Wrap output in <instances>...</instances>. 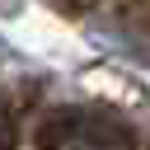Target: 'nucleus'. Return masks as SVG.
Returning <instances> with one entry per match:
<instances>
[{"instance_id":"f257e3e1","label":"nucleus","mask_w":150,"mask_h":150,"mask_svg":"<svg viewBox=\"0 0 150 150\" xmlns=\"http://www.w3.org/2000/svg\"><path fill=\"white\" fill-rule=\"evenodd\" d=\"M56 150H122V136H112L108 127H94V122H70L61 131Z\"/></svg>"},{"instance_id":"f03ea898","label":"nucleus","mask_w":150,"mask_h":150,"mask_svg":"<svg viewBox=\"0 0 150 150\" xmlns=\"http://www.w3.org/2000/svg\"><path fill=\"white\" fill-rule=\"evenodd\" d=\"M28 0H0V19H19Z\"/></svg>"},{"instance_id":"7ed1b4c3","label":"nucleus","mask_w":150,"mask_h":150,"mask_svg":"<svg viewBox=\"0 0 150 150\" xmlns=\"http://www.w3.org/2000/svg\"><path fill=\"white\" fill-rule=\"evenodd\" d=\"M9 145V127H5V112H0V150Z\"/></svg>"}]
</instances>
